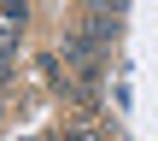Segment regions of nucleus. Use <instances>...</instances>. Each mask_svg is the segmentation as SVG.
<instances>
[{
	"label": "nucleus",
	"instance_id": "1",
	"mask_svg": "<svg viewBox=\"0 0 158 141\" xmlns=\"http://www.w3.org/2000/svg\"><path fill=\"white\" fill-rule=\"evenodd\" d=\"M59 141H100V135H88V130H70V135H59Z\"/></svg>",
	"mask_w": 158,
	"mask_h": 141
}]
</instances>
